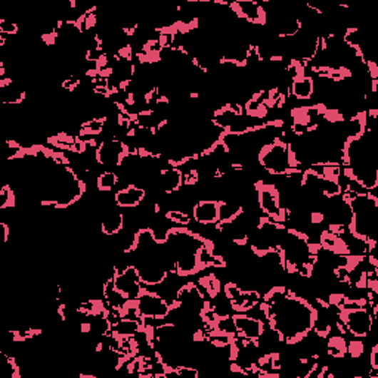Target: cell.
<instances>
[{
    "instance_id": "obj_16",
    "label": "cell",
    "mask_w": 378,
    "mask_h": 378,
    "mask_svg": "<svg viewBox=\"0 0 378 378\" xmlns=\"http://www.w3.org/2000/svg\"><path fill=\"white\" fill-rule=\"evenodd\" d=\"M164 218L167 222L178 226H189L193 222V216H189V213L183 212V210H167Z\"/></svg>"
},
{
    "instance_id": "obj_15",
    "label": "cell",
    "mask_w": 378,
    "mask_h": 378,
    "mask_svg": "<svg viewBox=\"0 0 378 378\" xmlns=\"http://www.w3.org/2000/svg\"><path fill=\"white\" fill-rule=\"evenodd\" d=\"M120 176L113 170H105L98 175L96 178V189L99 193H111L113 189L118 185Z\"/></svg>"
},
{
    "instance_id": "obj_18",
    "label": "cell",
    "mask_w": 378,
    "mask_h": 378,
    "mask_svg": "<svg viewBox=\"0 0 378 378\" xmlns=\"http://www.w3.org/2000/svg\"><path fill=\"white\" fill-rule=\"evenodd\" d=\"M365 352V344L361 339L347 342V354H350V358L353 361H358L362 358V354Z\"/></svg>"
},
{
    "instance_id": "obj_1",
    "label": "cell",
    "mask_w": 378,
    "mask_h": 378,
    "mask_svg": "<svg viewBox=\"0 0 378 378\" xmlns=\"http://www.w3.org/2000/svg\"><path fill=\"white\" fill-rule=\"evenodd\" d=\"M257 161L262 169L270 176L302 175L303 170L291 169L288 157V142L281 136H275L270 142L260 146Z\"/></svg>"
},
{
    "instance_id": "obj_9",
    "label": "cell",
    "mask_w": 378,
    "mask_h": 378,
    "mask_svg": "<svg viewBox=\"0 0 378 378\" xmlns=\"http://www.w3.org/2000/svg\"><path fill=\"white\" fill-rule=\"evenodd\" d=\"M222 200H198L193 207V220L200 226H216L220 222Z\"/></svg>"
},
{
    "instance_id": "obj_12",
    "label": "cell",
    "mask_w": 378,
    "mask_h": 378,
    "mask_svg": "<svg viewBox=\"0 0 378 378\" xmlns=\"http://www.w3.org/2000/svg\"><path fill=\"white\" fill-rule=\"evenodd\" d=\"M108 123V116H101V117H92L88 120H83L78 126V138L81 139H95L96 136L102 135L105 132Z\"/></svg>"
},
{
    "instance_id": "obj_19",
    "label": "cell",
    "mask_w": 378,
    "mask_h": 378,
    "mask_svg": "<svg viewBox=\"0 0 378 378\" xmlns=\"http://www.w3.org/2000/svg\"><path fill=\"white\" fill-rule=\"evenodd\" d=\"M18 33H19L18 24L8 19H0V34L6 36V37H11V36L14 37V36H18Z\"/></svg>"
},
{
    "instance_id": "obj_11",
    "label": "cell",
    "mask_w": 378,
    "mask_h": 378,
    "mask_svg": "<svg viewBox=\"0 0 378 378\" xmlns=\"http://www.w3.org/2000/svg\"><path fill=\"white\" fill-rule=\"evenodd\" d=\"M126 228V216L118 207H107L101 219V233L103 237H116Z\"/></svg>"
},
{
    "instance_id": "obj_14",
    "label": "cell",
    "mask_w": 378,
    "mask_h": 378,
    "mask_svg": "<svg viewBox=\"0 0 378 378\" xmlns=\"http://www.w3.org/2000/svg\"><path fill=\"white\" fill-rule=\"evenodd\" d=\"M198 285L201 287V290L205 292V296L210 300L216 299L222 292V282L215 274H208L205 277H201L198 280Z\"/></svg>"
},
{
    "instance_id": "obj_7",
    "label": "cell",
    "mask_w": 378,
    "mask_h": 378,
    "mask_svg": "<svg viewBox=\"0 0 378 378\" xmlns=\"http://www.w3.org/2000/svg\"><path fill=\"white\" fill-rule=\"evenodd\" d=\"M228 8L237 16V19L244 21L245 24L266 27V11L260 2L238 0V2H230Z\"/></svg>"
},
{
    "instance_id": "obj_8",
    "label": "cell",
    "mask_w": 378,
    "mask_h": 378,
    "mask_svg": "<svg viewBox=\"0 0 378 378\" xmlns=\"http://www.w3.org/2000/svg\"><path fill=\"white\" fill-rule=\"evenodd\" d=\"M183 188V172L179 167H163L158 170L155 182L153 183V191L170 197L178 194Z\"/></svg>"
},
{
    "instance_id": "obj_5",
    "label": "cell",
    "mask_w": 378,
    "mask_h": 378,
    "mask_svg": "<svg viewBox=\"0 0 378 378\" xmlns=\"http://www.w3.org/2000/svg\"><path fill=\"white\" fill-rule=\"evenodd\" d=\"M133 154L131 145L123 142L118 136H113L98 143L95 150V161L103 167H120L123 161Z\"/></svg>"
},
{
    "instance_id": "obj_10",
    "label": "cell",
    "mask_w": 378,
    "mask_h": 378,
    "mask_svg": "<svg viewBox=\"0 0 378 378\" xmlns=\"http://www.w3.org/2000/svg\"><path fill=\"white\" fill-rule=\"evenodd\" d=\"M146 197L145 186L129 183L114 194V203L118 208H138Z\"/></svg>"
},
{
    "instance_id": "obj_13",
    "label": "cell",
    "mask_w": 378,
    "mask_h": 378,
    "mask_svg": "<svg viewBox=\"0 0 378 378\" xmlns=\"http://www.w3.org/2000/svg\"><path fill=\"white\" fill-rule=\"evenodd\" d=\"M328 343L325 346V354H328L331 359L339 361L344 359V356L347 354V342L344 339V335H331L327 339Z\"/></svg>"
},
{
    "instance_id": "obj_17",
    "label": "cell",
    "mask_w": 378,
    "mask_h": 378,
    "mask_svg": "<svg viewBox=\"0 0 378 378\" xmlns=\"http://www.w3.org/2000/svg\"><path fill=\"white\" fill-rule=\"evenodd\" d=\"M16 207V194L9 185H5L0 189V208L9 210Z\"/></svg>"
},
{
    "instance_id": "obj_2",
    "label": "cell",
    "mask_w": 378,
    "mask_h": 378,
    "mask_svg": "<svg viewBox=\"0 0 378 378\" xmlns=\"http://www.w3.org/2000/svg\"><path fill=\"white\" fill-rule=\"evenodd\" d=\"M255 191L260 212L274 222L287 223V210L282 207L281 195L275 183H267L263 179L255 182Z\"/></svg>"
},
{
    "instance_id": "obj_3",
    "label": "cell",
    "mask_w": 378,
    "mask_h": 378,
    "mask_svg": "<svg viewBox=\"0 0 378 378\" xmlns=\"http://www.w3.org/2000/svg\"><path fill=\"white\" fill-rule=\"evenodd\" d=\"M339 321L343 324L346 332L352 334L356 339H365L372 331L374 317L368 306L340 307L337 313Z\"/></svg>"
},
{
    "instance_id": "obj_6",
    "label": "cell",
    "mask_w": 378,
    "mask_h": 378,
    "mask_svg": "<svg viewBox=\"0 0 378 378\" xmlns=\"http://www.w3.org/2000/svg\"><path fill=\"white\" fill-rule=\"evenodd\" d=\"M230 320H233L237 337L240 339L259 342L266 331V324L259 318L250 317L248 313H234L230 315Z\"/></svg>"
},
{
    "instance_id": "obj_4",
    "label": "cell",
    "mask_w": 378,
    "mask_h": 378,
    "mask_svg": "<svg viewBox=\"0 0 378 378\" xmlns=\"http://www.w3.org/2000/svg\"><path fill=\"white\" fill-rule=\"evenodd\" d=\"M173 307L172 302L163 297L160 292L150 291L143 287L141 297L138 299V312L142 321H163L170 317Z\"/></svg>"
}]
</instances>
